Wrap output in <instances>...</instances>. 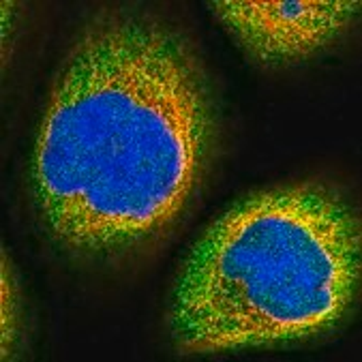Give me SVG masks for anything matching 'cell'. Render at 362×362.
I'll use <instances>...</instances> for the list:
<instances>
[{
	"instance_id": "2",
	"label": "cell",
	"mask_w": 362,
	"mask_h": 362,
	"mask_svg": "<svg viewBox=\"0 0 362 362\" xmlns=\"http://www.w3.org/2000/svg\"><path fill=\"white\" fill-rule=\"evenodd\" d=\"M360 281V223L326 187L257 193L223 212L182 262L170 332L182 351L300 341L332 328Z\"/></svg>"
},
{
	"instance_id": "1",
	"label": "cell",
	"mask_w": 362,
	"mask_h": 362,
	"mask_svg": "<svg viewBox=\"0 0 362 362\" xmlns=\"http://www.w3.org/2000/svg\"><path fill=\"white\" fill-rule=\"evenodd\" d=\"M212 137L187 41L151 16L97 13L60 66L30 161L49 236L82 255L157 238L199 182Z\"/></svg>"
},
{
	"instance_id": "3",
	"label": "cell",
	"mask_w": 362,
	"mask_h": 362,
	"mask_svg": "<svg viewBox=\"0 0 362 362\" xmlns=\"http://www.w3.org/2000/svg\"><path fill=\"white\" fill-rule=\"evenodd\" d=\"M212 16L234 41L264 64H292L313 56L347 30L360 11L351 0H216Z\"/></svg>"
}]
</instances>
